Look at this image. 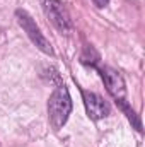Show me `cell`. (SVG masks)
<instances>
[{"instance_id":"cell-8","label":"cell","mask_w":145,"mask_h":147,"mask_svg":"<svg viewBox=\"0 0 145 147\" xmlns=\"http://www.w3.org/2000/svg\"><path fill=\"white\" fill-rule=\"evenodd\" d=\"M92 2H94V5H96V7H99V9L106 7V5L109 3V0H92Z\"/></svg>"},{"instance_id":"cell-3","label":"cell","mask_w":145,"mask_h":147,"mask_svg":"<svg viewBox=\"0 0 145 147\" xmlns=\"http://www.w3.org/2000/svg\"><path fill=\"white\" fill-rule=\"evenodd\" d=\"M15 19H17L19 26L26 31L28 38L33 41V45L36 46L39 51H43L44 55H50V57H53V55H55V51H53V48H51V43L46 39V36L41 33L39 26L34 22V19H33L26 10L17 9V10H15Z\"/></svg>"},{"instance_id":"cell-1","label":"cell","mask_w":145,"mask_h":147,"mask_svg":"<svg viewBox=\"0 0 145 147\" xmlns=\"http://www.w3.org/2000/svg\"><path fill=\"white\" fill-rule=\"evenodd\" d=\"M72 113V98L65 84H58L48 99V116L55 130H60Z\"/></svg>"},{"instance_id":"cell-6","label":"cell","mask_w":145,"mask_h":147,"mask_svg":"<svg viewBox=\"0 0 145 147\" xmlns=\"http://www.w3.org/2000/svg\"><path fill=\"white\" fill-rule=\"evenodd\" d=\"M80 62L84 65H89V67L97 69L99 67V62H101V55L97 53V50L92 45H85V48H84V51L80 55Z\"/></svg>"},{"instance_id":"cell-2","label":"cell","mask_w":145,"mask_h":147,"mask_svg":"<svg viewBox=\"0 0 145 147\" xmlns=\"http://www.w3.org/2000/svg\"><path fill=\"white\" fill-rule=\"evenodd\" d=\"M41 7L44 16L48 17V21L56 28V31L60 34L70 36L73 33V21L67 10V7L60 2V0H41Z\"/></svg>"},{"instance_id":"cell-5","label":"cell","mask_w":145,"mask_h":147,"mask_svg":"<svg viewBox=\"0 0 145 147\" xmlns=\"http://www.w3.org/2000/svg\"><path fill=\"white\" fill-rule=\"evenodd\" d=\"M82 98H84V106L87 115L92 120H103L111 113V106L109 103L99 96L97 92H91V91H82Z\"/></svg>"},{"instance_id":"cell-7","label":"cell","mask_w":145,"mask_h":147,"mask_svg":"<svg viewBox=\"0 0 145 147\" xmlns=\"http://www.w3.org/2000/svg\"><path fill=\"white\" fill-rule=\"evenodd\" d=\"M116 103H118V106L121 108V111L126 115V118L130 120V123L133 125V128H135L137 132H142V121H140L138 115L135 113V110H133V108H130V105H128L125 99H116Z\"/></svg>"},{"instance_id":"cell-4","label":"cell","mask_w":145,"mask_h":147,"mask_svg":"<svg viewBox=\"0 0 145 147\" xmlns=\"http://www.w3.org/2000/svg\"><path fill=\"white\" fill-rule=\"evenodd\" d=\"M97 70L101 74L103 80H104V86L108 89V92L114 98V99H125V94H126V86H125V79L123 75L111 69V67H97Z\"/></svg>"}]
</instances>
